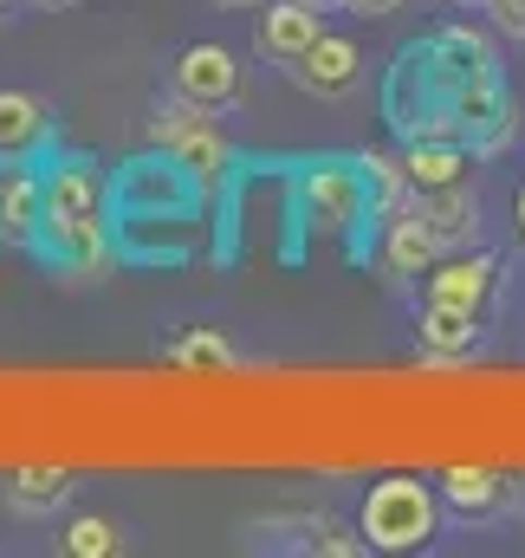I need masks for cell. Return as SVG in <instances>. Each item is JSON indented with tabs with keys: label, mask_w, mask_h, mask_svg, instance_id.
Here are the masks:
<instances>
[{
	"label": "cell",
	"mask_w": 525,
	"mask_h": 558,
	"mask_svg": "<svg viewBox=\"0 0 525 558\" xmlns=\"http://www.w3.org/2000/svg\"><path fill=\"white\" fill-rule=\"evenodd\" d=\"M39 189H46V202H39V241H46V254L65 267V279H105L118 267L105 169L85 162V156H59L39 175Z\"/></svg>",
	"instance_id": "obj_1"
},
{
	"label": "cell",
	"mask_w": 525,
	"mask_h": 558,
	"mask_svg": "<svg viewBox=\"0 0 525 558\" xmlns=\"http://www.w3.org/2000/svg\"><path fill=\"white\" fill-rule=\"evenodd\" d=\"M149 143H156L162 156H175V169H182L202 195H215V189L234 182V143L221 131V111H202V105H188V98H169V105L149 111Z\"/></svg>",
	"instance_id": "obj_2"
},
{
	"label": "cell",
	"mask_w": 525,
	"mask_h": 558,
	"mask_svg": "<svg viewBox=\"0 0 525 558\" xmlns=\"http://www.w3.org/2000/svg\"><path fill=\"white\" fill-rule=\"evenodd\" d=\"M377 215V195L364 182V162H305L298 175V221L318 247H344L364 234V221Z\"/></svg>",
	"instance_id": "obj_3"
},
{
	"label": "cell",
	"mask_w": 525,
	"mask_h": 558,
	"mask_svg": "<svg viewBox=\"0 0 525 558\" xmlns=\"http://www.w3.org/2000/svg\"><path fill=\"white\" fill-rule=\"evenodd\" d=\"M357 533L370 553H415L441 533V494L435 481H415V474H390L364 494L357 507Z\"/></svg>",
	"instance_id": "obj_4"
},
{
	"label": "cell",
	"mask_w": 525,
	"mask_h": 558,
	"mask_svg": "<svg viewBox=\"0 0 525 558\" xmlns=\"http://www.w3.org/2000/svg\"><path fill=\"white\" fill-rule=\"evenodd\" d=\"M169 92L188 98V105H202V111H234V105L247 98V65H241V52H228L221 39H195V46L175 52Z\"/></svg>",
	"instance_id": "obj_5"
},
{
	"label": "cell",
	"mask_w": 525,
	"mask_h": 558,
	"mask_svg": "<svg viewBox=\"0 0 525 558\" xmlns=\"http://www.w3.org/2000/svg\"><path fill=\"white\" fill-rule=\"evenodd\" d=\"M493 292H500V260H493L487 247H448V254L422 274V299L461 305V312H480V318H487Z\"/></svg>",
	"instance_id": "obj_6"
},
{
	"label": "cell",
	"mask_w": 525,
	"mask_h": 558,
	"mask_svg": "<svg viewBox=\"0 0 525 558\" xmlns=\"http://www.w3.org/2000/svg\"><path fill=\"white\" fill-rule=\"evenodd\" d=\"M285 78H292L298 92H312V98H351V92L364 85V46H357L351 33H318V39L285 65Z\"/></svg>",
	"instance_id": "obj_7"
},
{
	"label": "cell",
	"mask_w": 525,
	"mask_h": 558,
	"mask_svg": "<svg viewBox=\"0 0 525 558\" xmlns=\"http://www.w3.org/2000/svg\"><path fill=\"white\" fill-rule=\"evenodd\" d=\"M318 33H325V7H312V0H260V20H254V46H260V59L292 65Z\"/></svg>",
	"instance_id": "obj_8"
},
{
	"label": "cell",
	"mask_w": 525,
	"mask_h": 558,
	"mask_svg": "<svg viewBox=\"0 0 525 558\" xmlns=\"http://www.w3.org/2000/svg\"><path fill=\"white\" fill-rule=\"evenodd\" d=\"M402 208H415L422 221H428V234L441 241V247H474V234H480V195H474V182H448V189H415Z\"/></svg>",
	"instance_id": "obj_9"
},
{
	"label": "cell",
	"mask_w": 525,
	"mask_h": 558,
	"mask_svg": "<svg viewBox=\"0 0 525 558\" xmlns=\"http://www.w3.org/2000/svg\"><path fill=\"white\" fill-rule=\"evenodd\" d=\"M467 169H474V143H461V137H415V143H402V182H408V195H415V189L467 182Z\"/></svg>",
	"instance_id": "obj_10"
},
{
	"label": "cell",
	"mask_w": 525,
	"mask_h": 558,
	"mask_svg": "<svg viewBox=\"0 0 525 558\" xmlns=\"http://www.w3.org/2000/svg\"><path fill=\"white\" fill-rule=\"evenodd\" d=\"M448 247L428 234V221L415 215V208H395V215H383V267H390L395 279H422L435 260H441Z\"/></svg>",
	"instance_id": "obj_11"
},
{
	"label": "cell",
	"mask_w": 525,
	"mask_h": 558,
	"mask_svg": "<svg viewBox=\"0 0 525 558\" xmlns=\"http://www.w3.org/2000/svg\"><path fill=\"white\" fill-rule=\"evenodd\" d=\"M435 494H441V507H454L461 520H493L500 507H506V481L493 474V468H441L435 474Z\"/></svg>",
	"instance_id": "obj_12"
},
{
	"label": "cell",
	"mask_w": 525,
	"mask_h": 558,
	"mask_svg": "<svg viewBox=\"0 0 525 558\" xmlns=\"http://www.w3.org/2000/svg\"><path fill=\"white\" fill-rule=\"evenodd\" d=\"M39 175L33 169H0V247H33L39 241Z\"/></svg>",
	"instance_id": "obj_13"
},
{
	"label": "cell",
	"mask_w": 525,
	"mask_h": 558,
	"mask_svg": "<svg viewBox=\"0 0 525 558\" xmlns=\"http://www.w3.org/2000/svg\"><path fill=\"white\" fill-rule=\"evenodd\" d=\"M52 131V111L33 98V92H0V162H20L33 156Z\"/></svg>",
	"instance_id": "obj_14"
},
{
	"label": "cell",
	"mask_w": 525,
	"mask_h": 558,
	"mask_svg": "<svg viewBox=\"0 0 525 558\" xmlns=\"http://www.w3.org/2000/svg\"><path fill=\"white\" fill-rule=\"evenodd\" d=\"M415 331H422V351H435V357H461V351L480 344V312H461V305H435V299H422Z\"/></svg>",
	"instance_id": "obj_15"
},
{
	"label": "cell",
	"mask_w": 525,
	"mask_h": 558,
	"mask_svg": "<svg viewBox=\"0 0 525 558\" xmlns=\"http://www.w3.org/2000/svg\"><path fill=\"white\" fill-rule=\"evenodd\" d=\"M169 364L175 371H202V377H228L241 371V351L221 325H188L182 338H169Z\"/></svg>",
	"instance_id": "obj_16"
},
{
	"label": "cell",
	"mask_w": 525,
	"mask_h": 558,
	"mask_svg": "<svg viewBox=\"0 0 525 558\" xmlns=\"http://www.w3.org/2000/svg\"><path fill=\"white\" fill-rule=\"evenodd\" d=\"M65 494H72V474H65L59 461H46V468H13V474H7V507L26 513V520L59 513Z\"/></svg>",
	"instance_id": "obj_17"
},
{
	"label": "cell",
	"mask_w": 525,
	"mask_h": 558,
	"mask_svg": "<svg viewBox=\"0 0 525 558\" xmlns=\"http://www.w3.org/2000/svg\"><path fill=\"white\" fill-rule=\"evenodd\" d=\"M59 546L72 558H118L124 553V526L105 520V513H72L65 533H59Z\"/></svg>",
	"instance_id": "obj_18"
},
{
	"label": "cell",
	"mask_w": 525,
	"mask_h": 558,
	"mask_svg": "<svg viewBox=\"0 0 525 558\" xmlns=\"http://www.w3.org/2000/svg\"><path fill=\"white\" fill-rule=\"evenodd\" d=\"M487 13H493V26H500V33L525 39V0H487Z\"/></svg>",
	"instance_id": "obj_19"
},
{
	"label": "cell",
	"mask_w": 525,
	"mask_h": 558,
	"mask_svg": "<svg viewBox=\"0 0 525 558\" xmlns=\"http://www.w3.org/2000/svg\"><path fill=\"white\" fill-rule=\"evenodd\" d=\"M395 7H402V0H351V13H364V20H383Z\"/></svg>",
	"instance_id": "obj_20"
},
{
	"label": "cell",
	"mask_w": 525,
	"mask_h": 558,
	"mask_svg": "<svg viewBox=\"0 0 525 558\" xmlns=\"http://www.w3.org/2000/svg\"><path fill=\"white\" fill-rule=\"evenodd\" d=\"M513 228H520V241H525V182H520V195H513Z\"/></svg>",
	"instance_id": "obj_21"
},
{
	"label": "cell",
	"mask_w": 525,
	"mask_h": 558,
	"mask_svg": "<svg viewBox=\"0 0 525 558\" xmlns=\"http://www.w3.org/2000/svg\"><path fill=\"white\" fill-rule=\"evenodd\" d=\"M33 7H78V0H33Z\"/></svg>",
	"instance_id": "obj_22"
},
{
	"label": "cell",
	"mask_w": 525,
	"mask_h": 558,
	"mask_svg": "<svg viewBox=\"0 0 525 558\" xmlns=\"http://www.w3.org/2000/svg\"><path fill=\"white\" fill-rule=\"evenodd\" d=\"M312 7H325V13H331V7H351V0H312Z\"/></svg>",
	"instance_id": "obj_23"
},
{
	"label": "cell",
	"mask_w": 525,
	"mask_h": 558,
	"mask_svg": "<svg viewBox=\"0 0 525 558\" xmlns=\"http://www.w3.org/2000/svg\"><path fill=\"white\" fill-rule=\"evenodd\" d=\"M215 7H260V0H215Z\"/></svg>",
	"instance_id": "obj_24"
},
{
	"label": "cell",
	"mask_w": 525,
	"mask_h": 558,
	"mask_svg": "<svg viewBox=\"0 0 525 558\" xmlns=\"http://www.w3.org/2000/svg\"><path fill=\"white\" fill-rule=\"evenodd\" d=\"M454 7H487V0H454Z\"/></svg>",
	"instance_id": "obj_25"
},
{
	"label": "cell",
	"mask_w": 525,
	"mask_h": 558,
	"mask_svg": "<svg viewBox=\"0 0 525 558\" xmlns=\"http://www.w3.org/2000/svg\"><path fill=\"white\" fill-rule=\"evenodd\" d=\"M0 13H7V0H0Z\"/></svg>",
	"instance_id": "obj_26"
}]
</instances>
